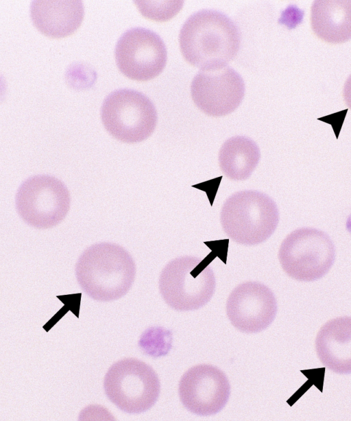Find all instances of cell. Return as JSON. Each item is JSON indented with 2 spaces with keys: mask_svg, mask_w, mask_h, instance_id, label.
Instances as JSON below:
<instances>
[{
  "mask_svg": "<svg viewBox=\"0 0 351 421\" xmlns=\"http://www.w3.org/2000/svg\"><path fill=\"white\" fill-rule=\"evenodd\" d=\"M30 16L34 26L43 34L54 38L73 34L84 16L82 1H34Z\"/></svg>",
  "mask_w": 351,
  "mask_h": 421,
  "instance_id": "4fadbf2b",
  "label": "cell"
},
{
  "mask_svg": "<svg viewBox=\"0 0 351 421\" xmlns=\"http://www.w3.org/2000/svg\"><path fill=\"white\" fill-rule=\"evenodd\" d=\"M335 258V246L329 237L311 228H299L289 234L278 251V259L285 272L304 282L323 277L331 268Z\"/></svg>",
  "mask_w": 351,
  "mask_h": 421,
  "instance_id": "8992f818",
  "label": "cell"
},
{
  "mask_svg": "<svg viewBox=\"0 0 351 421\" xmlns=\"http://www.w3.org/2000/svg\"><path fill=\"white\" fill-rule=\"evenodd\" d=\"M230 387L218 368L199 364L188 370L179 383V396L184 407L199 416L219 412L228 402Z\"/></svg>",
  "mask_w": 351,
  "mask_h": 421,
  "instance_id": "8fae6325",
  "label": "cell"
},
{
  "mask_svg": "<svg viewBox=\"0 0 351 421\" xmlns=\"http://www.w3.org/2000/svg\"><path fill=\"white\" fill-rule=\"evenodd\" d=\"M277 302L271 289L256 281L237 285L226 302V313L231 324L245 333L261 332L274 321Z\"/></svg>",
  "mask_w": 351,
  "mask_h": 421,
  "instance_id": "7c38bea8",
  "label": "cell"
},
{
  "mask_svg": "<svg viewBox=\"0 0 351 421\" xmlns=\"http://www.w3.org/2000/svg\"><path fill=\"white\" fill-rule=\"evenodd\" d=\"M108 398L121 411L140 413L157 401L160 381L154 369L135 358H125L112 364L104 380Z\"/></svg>",
  "mask_w": 351,
  "mask_h": 421,
  "instance_id": "5b68a950",
  "label": "cell"
},
{
  "mask_svg": "<svg viewBox=\"0 0 351 421\" xmlns=\"http://www.w3.org/2000/svg\"><path fill=\"white\" fill-rule=\"evenodd\" d=\"M278 221L275 202L255 190L233 193L225 201L220 213L224 232L234 242L245 245L265 241L274 232Z\"/></svg>",
  "mask_w": 351,
  "mask_h": 421,
  "instance_id": "3957f363",
  "label": "cell"
},
{
  "mask_svg": "<svg viewBox=\"0 0 351 421\" xmlns=\"http://www.w3.org/2000/svg\"><path fill=\"white\" fill-rule=\"evenodd\" d=\"M343 95L346 104L351 108V75L344 84Z\"/></svg>",
  "mask_w": 351,
  "mask_h": 421,
  "instance_id": "ac0fdd59",
  "label": "cell"
},
{
  "mask_svg": "<svg viewBox=\"0 0 351 421\" xmlns=\"http://www.w3.org/2000/svg\"><path fill=\"white\" fill-rule=\"evenodd\" d=\"M215 285L211 267L196 256H184L171 260L159 277L162 298L169 306L180 311L204 306L213 297Z\"/></svg>",
  "mask_w": 351,
  "mask_h": 421,
  "instance_id": "277c9868",
  "label": "cell"
},
{
  "mask_svg": "<svg viewBox=\"0 0 351 421\" xmlns=\"http://www.w3.org/2000/svg\"><path fill=\"white\" fill-rule=\"evenodd\" d=\"M134 261L123 247L112 243L94 244L86 249L75 266L77 280L91 298L108 302L121 298L135 278Z\"/></svg>",
  "mask_w": 351,
  "mask_h": 421,
  "instance_id": "7a4b0ae2",
  "label": "cell"
},
{
  "mask_svg": "<svg viewBox=\"0 0 351 421\" xmlns=\"http://www.w3.org/2000/svg\"><path fill=\"white\" fill-rule=\"evenodd\" d=\"M16 208L29 225L39 229L52 228L67 215L70 193L62 182L47 175L29 178L16 195Z\"/></svg>",
  "mask_w": 351,
  "mask_h": 421,
  "instance_id": "ba28073f",
  "label": "cell"
},
{
  "mask_svg": "<svg viewBox=\"0 0 351 421\" xmlns=\"http://www.w3.org/2000/svg\"><path fill=\"white\" fill-rule=\"evenodd\" d=\"M181 53L190 64L203 69L224 67L239 51L241 36L225 14L203 10L192 14L179 34Z\"/></svg>",
  "mask_w": 351,
  "mask_h": 421,
  "instance_id": "6da1fadb",
  "label": "cell"
},
{
  "mask_svg": "<svg viewBox=\"0 0 351 421\" xmlns=\"http://www.w3.org/2000/svg\"><path fill=\"white\" fill-rule=\"evenodd\" d=\"M313 32L322 40L342 43L351 39V0L315 1L311 11Z\"/></svg>",
  "mask_w": 351,
  "mask_h": 421,
  "instance_id": "9a60e30c",
  "label": "cell"
},
{
  "mask_svg": "<svg viewBox=\"0 0 351 421\" xmlns=\"http://www.w3.org/2000/svg\"><path fill=\"white\" fill-rule=\"evenodd\" d=\"M315 350L320 361L337 374H351V317L328 321L315 339Z\"/></svg>",
  "mask_w": 351,
  "mask_h": 421,
  "instance_id": "5bb4252c",
  "label": "cell"
},
{
  "mask_svg": "<svg viewBox=\"0 0 351 421\" xmlns=\"http://www.w3.org/2000/svg\"><path fill=\"white\" fill-rule=\"evenodd\" d=\"M191 97L196 106L212 117L227 115L241 103L245 84L233 69L219 67L201 70L191 86Z\"/></svg>",
  "mask_w": 351,
  "mask_h": 421,
  "instance_id": "30bf717a",
  "label": "cell"
},
{
  "mask_svg": "<svg viewBox=\"0 0 351 421\" xmlns=\"http://www.w3.org/2000/svg\"><path fill=\"white\" fill-rule=\"evenodd\" d=\"M260 157V149L253 140L237 136L223 143L218 160L222 172L230 180L239 181L250 177Z\"/></svg>",
  "mask_w": 351,
  "mask_h": 421,
  "instance_id": "2e32d148",
  "label": "cell"
},
{
  "mask_svg": "<svg viewBox=\"0 0 351 421\" xmlns=\"http://www.w3.org/2000/svg\"><path fill=\"white\" fill-rule=\"evenodd\" d=\"M134 3L144 17L159 22L173 18L183 5L182 1H135Z\"/></svg>",
  "mask_w": 351,
  "mask_h": 421,
  "instance_id": "e0dca14e",
  "label": "cell"
},
{
  "mask_svg": "<svg viewBox=\"0 0 351 421\" xmlns=\"http://www.w3.org/2000/svg\"><path fill=\"white\" fill-rule=\"evenodd\" d=\"M101 121L114 139L127 143L147 139L154 131L158 117L152 101L141 92L121 89L104 100Z\"/></svg>",
  "mask_w": 351,
  "mask_h": 421,
  "instance_id": "52a82bcc",
  "label": "cell"
},
{
  "mask_svg": "<svg viewBox=\"0 0 351 421\" xmlns=\"http://www.w3.org/2000/svg\"><path fill=\"white\" fill-rule=\"evenodd\" d=\"M115 60L127 77L147 81L158 76L167 59L165 45L154 32L142 27L126 31L115 47Z\"/></svg>",
  "mask_w": 351,
  "mask_h": 421,
  "instance_id": "9c48e42d",
  "label": "cell"
}]
</instances>
